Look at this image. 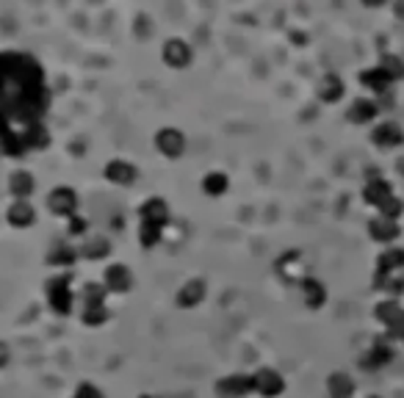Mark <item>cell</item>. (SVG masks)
Returning <instances> with one entry per match:
<instances>
[{
  "label": "cell",
  "mask_w": 404,
  "mask_h": 398,
  "mask_svg": "<svg viewBox=\"0 0 404 398\" xmlns=\"http://www.w3.org/2000/svg\"><path fill=\"white\" fill-rule=\"evenodd\" d=\"M368 398H379V395H368Z\"/></svg>",
  "instance_id": "cell-40"
},
{
  "label": "cell",
  "mask_w": 404,
  "mask_h": 398,
  "mask_svg": "<svg viewBox=\"0 0 404 398\" xmlns=\"http://www.w3.org/2000/svg\"><path fill=\"white\" fill-rule=\"evenodd\" d=\"M219 398H250L255 395L252 390V373H228L214 384Z\"/></svg>",
  "instance_id": "cell-4"
},
{
  "label": "cell",
  "mask_w": 404,
  "mask_h": 398,
  "mask_svg": "<svg viewBox=\"0 0 404 398\" xmlns=\"http://www.w3.org/2000/svg\"><path fill=\"white\" fill-rule=\"evenodd\" d=\"M108 318H111L108 302H100V304H81V324H83V326L100 329L103 324H108Z\"/></svg>",
  "instance_id": "cell-19"
},
{
  "label": "cell",
  "mask_w": 404,
  "mask_h": 398,
  "mask_svg": "<svg viewBox=\"0 0 404 398\" xmlns=\"http://www.w3.org/2000/svg\"><path fill=\"white\" fill-rule=\"evenodd\" d=\"M34 188H37V182L28 171H14L12 180H9V191H12L14 199H28L34 193Z\"/></svg>",
  "instance_id": "cell-23"
},
{
  "label": "cell",
  "mask_w": 404,
  "mask_h": 398,
  "mask_svg": "<svg viewBox=\"0 0 404 398\" xmlns=\"http://www.w3.org/2000/svg\"><path fill=\"white\" fill-rule=\"evenodd\" d=\"M398 337H401V340H404V329H401V335H398Z\"/></svg>",
  "instance_id": "cell-39"
},
{
  "label": "cell",
  "mask_w": 404,
  "mask_h": 398,
  "mask_svg": "<svg viewBox=\"0 0 404 398\" xmlns=\"http://www.w3.org/2000/svg\"><path fill=\"white\" fill-rule=\"evenodd\" d=\"M139 216H141V222L166 227V222H169V208H166V202H163L161 196H152V199H147V202L139 208Z\"/></svg>",
  "instance_id": "cell-14"
},
{
  "label": "cell",
  "mask_w": 404,
  "mask_h": 398,
  "mask_svg": "<svg viewBox=\"0 0 404 398\" xmlns=\"http://www.w3.org/2000/svg\"><path fill=\"white\" fill-rule=\"evenodd\" d=\"M387 196H393V188L387 180H368V185L363 188V199L374 208H379Z\"/></svg>",
  "instance_id": "cell-21"
},
{
  "label": "cell",
  "mask_w": 404,
  "mask_h": 398,
  "mask_svg": "<svg viewBox=\"0 0 404 398\" xmlns=\"http://www.w3.org/2000/svg\"><path fill=\"white\" fill-rule=\"evenodd\" d=\"M12 365V346L6 340H0V370H6Z\"/></svg>",
  "instance_id": "cell-35"
},
{
  "label": "cell",
  "mask_w": 404,
  "mask_h": 398,
  "mask_svg": "<svg viewBox=\"0 0 404 398\" xmlns=\"http://www.w3.org/2000/svg\"><path fill=\"white\" fill-rule=\"evenodd\" d=\"M393 357H396L393 346H390L387 340H376V343H374L365 354H363L360 365H363V368H368V370H376V368H385L387 362H393Z\"/></svg>",
  "instance_id": "cell-12"
},
{
  "label": "cell",
  "mask_w": 404,
  "mask_h": 398,
  "mask_svg": "<svg viewBox=\"0 0 404 398\" xmlns=\"http://www.w3.org/2000/svg\"><path fill=\"white\" fill-rule=\"evenodd\" d=\"M363 3H365V6H382L385 0H363Z\"/></svg>",
  "instance_id": "cell-37"
},
{
  "label": "cell",
  "mask_w": 404,
  "mask_h": 398,
  "mask_svg": "<svg viewBox=\"0 0 404 398\" xmlns=\"http://www.w3.org/2000/svg\"><path fill=\"white\" fill-rule=\"evenodd\" d=\"M398 224L393 222V219H385V216H376V219H371V224H368V235L376 241V244H393L396 238H398Z\"/></svg>",
  "instance_id": "cell-16"
},
{
  "label": "cell",
  "mask_w": 404,
  "mask_h": 398,
  "mask_svg": "<svg viewBox=\"0 0 404 398\" xmlns=\"http://www.w3.org/2000/svg\"><path fill=\"white\" fill-rule=\"evenodd\" d=\"M155 147L161 155L166 158H180L183 149H185V136L177 130V127H163L158 136H155Z\"/></svg>",
  "instance_id": "cell-9"
},
{
  "label": "cell",
  "mask_w": 404,
  "mask_h": 398,
  "mask_svg": "<svg viewBox=\"0 0 404 398\" xmlns=\"http://www.w3.org/2000/svg\"><path fill=\"white\" fill-rule=\"evenodd\" d=\"M6 222L12 227H17V230H28L37 222V211H34V205L28 202V199H14L9 213H6Z\"/></svg>",
  "instance_id": "cell-11"
},
{
  "label": "cell",
  "mask_w": 404,
  "mask_h": 398,
  "mask_svg": "<svg viewBox=\"0 0 404 398\" xmlns=\"http://www.w3.org/2000/svg\"><path fill=\"white\" fill-rule=\"evenodd\" d=\"M299 293H302V302H305L307 310H321L327 304V296H330L327 288H324V282L321 280H313V277H305L299 282Z\"/></svg>",
  "instance_id": "cell-10"
},
{
  "label": "cell",
  "mask_w": 404,
  "mask_h": 398,
  "mask_svg": "<svg viewBox=\"0 0 404 398\" xmlns=\"http://www.w3.org/2000/svg\"><path fill=\"white\" fill-rule=\"evenodd\" d=\"M228 188H230V180H228L225 171H208L205 177H202V191H205L208 196H222Z\"/></svg>",
  "instance_id": "cell-25"
},
{
  "label": "cell",
  "mask_w": 404,
  "mask_h": 398,
  "mask_svg": "<svg viewBox=\"0 0 404 398\" xmlns=\"http://www.w3.org/2000/svg\"><path fill=\"white\" fill-rule=\"evenodd\" d=\"M72 398H105V392L94 384V381H81L72 392Z\"/></svg>",
  "instance_id": "cell-33"
},
{
  "label": "cell",
  "mask_w": 404,
  "mask_h": 398,
  "mask_svg": "<svg viewBox=\"0 0 404 398\" xmlns=\"http://www.w3.org/2000/svg\"><path fill=\"white\" fill-rule=\"evenodd\" d=\"M252 390L261 398H280L285 392V376L274 368H258L252 373Z\"/></svg>",
  "instance_id": "cell-3"
},
{
  "label": "cell",
  "mask_w": 404,
  "mask_h": 398,
  "mask_svg": "<svg viewBox=\"0 0 404 398\" xmlns=\"http://www.w3.org/2000/svg\"><path fill=\"white\" fill-rule=\"evenodd\" d=\"M105 180L114 185H130L136 180V166L122 158H114L111 163H105Z\"/></svg>",
  "instance_id": "cell-15"
},
{
  "label": "cell",
  "mask_w": 404,
  "mask_h": 398,
  "mask_svg": "<svg viewBox=\"0 0 404 398\" xmlns=\"http://www.w3.org/2000/svg\"><path fill=\"white\" fill-rule=\"evenodd\" d=\"M100 282L105 285L108 293H114V296H125V293L133 291L136 277H133V271H130L125 263H108V266L103 269V280H100Z\"/></svg>",
  "instance_id": "cell-2"
},
{
  "label": "cell",
  "mask_w": 404,
  "mask_h": 398,
  "mask_svg": "<svg viewBox=\"0 0 404 398\" xmlns=\"http://www.w3.org/2000/svg\"><path fill=\"white\" fill-rule=\"evenodd\" d=\"M374 318L393 335V337H398L401 335V329H404V307L396 302V299H385V302H379L376 307H374Z\"/></svg>",
  "instance_id": "cell-6"
},
{
  "label": "cell",
  "mask_w": 404,
  "mask_h": 398,
  "mask_svg": "<svg viewBox=\"0 0 404 398\" xmlns=\"http://www.w3.org/2000/svg\"><path fill=\"white\" fill-rule=\"evenodd\" d=\"M379 70L390 78V83L404 78V61H401L398 56H385V59H382V64H379Z\"/></svg>",
  "instance_id": "cell-30"
},
{
  "label": "cell",
  "mask_w": 404,
  "mask_h": 398,
  "mask_svg": "<svg viewBox=\"0 0 404 398\" xmlns=\"http://www.w3.org/2000/svg\"><path fill=\"white\" fill-rule=\"evenodd\" d=\"M70 235L86 238V222H83L81 216H72V219H70Z\"/></svg>",
  "instance_id": "cell-34"
},
{
  "label": "cell",
  "mask_w": 404,
  "mask_h": 398,
  "mask_svg": "<svg viewBox=\"0 0 404 398\" xmlns=\"http://www.w3.org/2000/svg\"><path fill=\"white\" fill-rule=\"evenodd\" d=\"M166 59H169L174 67H183V64L188 61V50H185L180 42H169V48H166Z\"/></svg>",
  "instance_id": "cell-32"
},
{
  "label": "cell",
  "mask_w": 404,
  "mask_h": 398,
  "mask_svg": "<svg viewBox=\"0 0 404 398\" xmlns=\"http://www.w3.org/2000/svg\"><path fill=\"white\" fill-rule=\"evenodd\" d=\"M404 271V249L387 247L376 258V274H401Z\"/></svg>",
  "instance_id": "cell-20"
},
{
  "label": "cell",
  "mask_w": 404,
  "mask_h": 398,
  "mask_svg": "<svg viewBox=\"0 0 404 398\" xmlns=\"http://www.w3.org/2000/svg\"><path fill=\"white\" fill-rule=\"evenodd\" d=\"M108 291H105V285L103 282H86L83 288H81V293H78V302L81 304H100V302H108Z\"/></svg>",
  "instance_id": "cell-26"
},
{
  "label": "cell",
  "mask_w": 404,
  "mask_h": 398,
  "mask_svg": "<svg viewBox=\"0 0 404 398\" xmlns=\"http://www.w3.org/2000/svg\"><path fill=\"white\" fill-rule=\"evenodd\" d=\"M360 81H363L368 89L379 92V94H382L387 86H390V78H387V75H385L379 67H376V70H368V72H363V75H360Z\"/></svg>",
  "instance_id": "cell-29"
},
{
  "label": "cell",
  "mask_w": 404,
  "mask_h": 398,
  "mask_svg": "<svg viewBox=\"0 0 404 398\" xmlns=\"http://www.w3.org/2000/svg\"><path fill=\"white\" fill-rule=\"evenodd\" d=\"M319 97H321L324 103H338V100L343 97V83H341V78L327 75V78L319 83Z\"/></svg>",
  "instance_id": "cell-27"
},
{
  "label": "cell",
  "mask_w": 404,
  "mask_h": 398,
  "mask_svg": "<svg viewBox=\"0 0 404 398\" xmlns=\"http://www.w3.org/2000/svg\"><path fill=\"white\" fill-rule=\"evenodd\" d=\"M45 302L56 315H70L75 310L78 293L72 291V277L59 271L45 282Z\"/></svg>",
  "instance_id": "cell-1"
},
{
  "label": "cell",
  "mask_w": 404,
  "mask_h": 398,
  "mask_svg": "<svg viewBox=\"0 0 404 398\" xmlns=\"http://www.w3.org/2000/svg\"><path fill=\"white\" fill-rule=\"evenodd\" d=\"M78 252H81V258H86V260H92V263H100V260H108L111 244H108V238H103V235H92V238H83V247H81Z\"/></svg>",
  "instance_id": "cell-18"
},
{
  "label": "cell",
  "mask_w": 404,
  "mask_h": 398,
  "mask_svg": "<svg viewBox=\"0 0 404 398\" xmlns=\"http://www.w3.org/2000/svg\"><path fill=\"white\" fill-rule=\"evenodd\" d=\"M371 141H374L376 147L393 149V147L404 144V130H401V127H398L396 122H385V125L374 127V133H371Z\"/></svg>",
  "instance_id": "cell-13"
},
{
  "label": "cell",
  "mask_w": 404,
  "mask_h": 398,
  "mask_svg": "<svg viewBox=\"0 0 404 398\" xmlns=\"http://www.w3.org/2000/svg\"><path fill=\"white\" fill-rule=\"evenodd\" d=\"M376 114H379V108H376L374 100H354L352 108H349V122H354V125H365V122H371Z\"/></svg>",
  "instance_id": "cell-22"
},
{
  "label": "cell",
  "mask_w": 404,
  "mask_h": 398,
  "mask_svg": "<svg viewBox=\"0 0 404 398\" xmlns=\"http://www.w3.org/2000/svg\"><path fill=\"white\" fill-rule=\"evenodd\" d=\"M136 398H163V395H152V392H141V395H136Z\"/></svg>",
  "instance_id": "cell-38"
},
{
  "label": "cell",
  "mask_w": 404,
  "mask_h": 398,
  "mask_svg": "<svg viewBox=\"0 0 404 398\" xmlns=\"http://www.w3.org/2000/svg\"><path fill=\"white\" fill-rule=\"evenodd\" d=\"M401 211H404V202H401L398 196H387L385 202L379 205V216H385V219H393V222L401 216Z\"/></svg>",
  "instance_id": "cell-31"
},
{
  "label": "cell",
  "mask_w": 404,
  "mask_h": 398,
  "mask_svg": "<svg viewBox=\"0 0 404 398\" xmlns=\"http://www.w3.org/2000/svg\"><path fill=\"white\" fill-rule=\"evenodd\" d=\"M48 208H50V213H56L61 219H72L78 211V193L67 185H59L48 193Z\"/></svg>",
  "instance_id": "cell-7"
},
{
  "label": "cell",
  "mask_w": 404,
  "mask_h": 398,
  "mask_svg": "<svg viewBox=\"0 0 404 398\" xmlns=\"http://www.w3.org/2000/svg\"><path fill=\"white\" fill-rule=\"evenodd\" d=\"M374 288L382 293H390V296H401L404 293V274H376Z\"/></svg>",
  "instance_id": "cell-24"
},
{
  "label": "cell",
  "mask_w": 404,
  "mask_h": 398,
  "mask_svg": "<svg viewBox=\"0 0 404 398\" xmlns=\"http://www.w3.org/2000/svg\"><path fill=\"white\" fill-rule=\"evenodd\" d=\"M396 14L404 20V0H396Z\"/></svg>",
  "instance_id": "cell-36"
},
{
  "label": "cell",
  "mask_w": 404,
  "mask_h": 398,
  "mask_svg": "<svg viewBox=\"0 0 404 398\" xmlns=\"http://www.w3.org/2000/svg\"><path fill=\"white\" fill-rule=\"evenodd\" d=\"M161 235H163V227L150 224V222H141V224H139V244H141L144 249L158 247V244H161Z\"/></svg>",
  "instance_id": "cell-28"
},
{
  "label": "cell",
  "mask_w": 404,
  "mask_h": 398,
  "mask_svg": "<svg viewBox=\"0 0 404 398\" xmlns=\"http://www.w3.org/2000/svg\"><path fill=\"white\" fill-rule=\"evenodd\" d=\"M354 390H357V384H354V379L349 373L335 370V373L327 376V392H330V398H352Z\"/></svg>",
  "instance_id": "cell-17"
},
{
  "label": "cell",
  "mask_w": 404,
  "mask_h": 398,
  "mask_svg": "<svg viewBox=\"0 0 404 398\" xmlns=\"http://www.w3.org/2000/svg\"><path fill=\"white\" fill-rule=\"evenodd\" d=\"M78 258H81V252H78L72 244H64V241H56V244H50V249H48V266L56 269V271L72 269V266L78 263Z\"/></svg>",
  "instance_id": "cell-8"
},
{
  "label": "cell",
  "mask_w": 404,
  "mask_h": 398,
  "mask_svg": "<svg viewBox=\"0 0 404 398\" xmlns=\"http://www.w3.org/2000/svg\"><path fill=\"white\" fill-rule=\"evenodd\" d=\"M205 299H208V282L199 280V277L185 280V282L177 288V293H174V304H177L180 310H194V307H199Z\"/></svg>",
  "instance_id": "cell-5"
}]
</instances>
